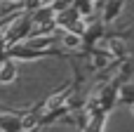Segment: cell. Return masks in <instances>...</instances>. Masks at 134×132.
<instances>
[{
    "label": "cell",
    "instance_id": "cell-3",
    "mask_svg": "<svg viewBox=\"0 0 134 132\" xmlns=\"http://www.w3.org/2000/svg\"><path fill=\"white\" fill-rule=\"evenodd\" d=\"M33 125V116H28V118H24V128H31Z\"/></svg>",
    "mask_w": 134,
    "mask_h": 132
},
{
    "label": "cell",
    "instance_id": "cell-1",
    "mask_svg": "<svg viewBox=\"0 0 134 132\" xmlns=\"http://www.w3.org/2000/svg\"><path fill=\"white\" fill-rule=\"evenodd\" d=\"M14 76H16L14 64H5V66H2V71H0V80H2V83H12V80H14Z\"/></svg>",
    "mask_w": 134,
    "mask_h": 132
},
{
    "label": "cell",
    "instance_id": "cell-4",
    "mask_svg": "<svg viewBox=\"0 0 134 132\" xmlns=\"http://www.w3.org/2000/svg\"><path fill=\"white\" fill-rule=\"evenodd\" d=\"M132 111H134V106H132Z\"/></svg>",
    "mask_w": 134,
    "mask_h": 132
},
{
    "label": "cell",
    "instance_id": "cell-2",
    "mask_svg": "<svg viewBox=\"0 0 134 132\" xmlns=\"http://www.w3.org/2000/svg\"><path fill=\"white\" fill-rule=\"evenodd\" d=\"M78 43H80V40H78V35H66V45H73V47H75Z\"/></svg>",
    "mask_w": 134,
    "mask_h": 132
}]
</instances>
